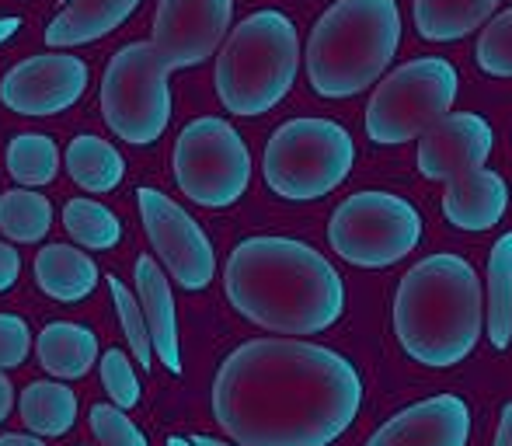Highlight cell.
Returning a JSON list of instances; mask_svg holds the SVG:
<instances>
[{
    "label": "cell",
    "instance_id": "d6986e66",
    "mask_svg": "<svg viewBox=\"0 0 512 446\" xmlns=\"http://www.w3.org/2000/svg\"><path fill=\"white\" fill-rule=\"evenodd\" d=\"M35 283L46 297L60 300V304H77V300L91 297L98 286L102 272H98L95 258L88 251L74 248V244H46L35 255Z\"/></svg>",
    "mask_w": 512,
    "mask_h": 446
},
{
    "label": "cell",
    "instance_id": "ffe728a7",
    "mask_svg": "<svg viewBox=\"0 0 512 446\" xmlns=\"http://www.w3.org/2000/svg\"><path fill=\"white\" fill-rule=\"evenodd\" d=\"M42 370L56 380H81L98 363V335L74 321H53L35 338Z\"/></svg>",
    "mask_w": 512,
    "mask_h": 446
},
{
    "label": "cell",
    "instance_id": "44dd1931",
    "mask_svg": "<svg viewBox=\"0 0 512 446\" xmlns=\"http://www.w3.org/2000/svg\"><path fill=\"white\" fill-rule=\"evenodd\" d=\"M502 0H415V28L425 42H457L474 35Z\"/></svg>",
    "mask_w": 512,
    "mask_h": 446
},
{
    "label": "cell",
    "instance_id": "74e56055",
    "mask_svg": "<svg viewBox=\"0 0 512 446\" xmlns=\"http://www.w3.org/2000/svg\"><path fill=\"white\" fill-rule=\"evenodd\" d=\"M192 446H230V443H223V440H213V436L196 433V436H192ZM234 446H237V443H234Z\"/></svg>",
    "mask_w": 512,
    "mask_h": 446
},
{
    "label": "cell",
    "instance_id": "ba28073f",
    "mask_svg": "<svg viewBox=\"0 0 512 446\" xmlns=\"http://www.w3.org/2000/svg\"><path fill=\"white\" fill-rule=\"evenodd\" d=\"M328 241L331 251L356 269H391L422 241V213L394 192H352L331 213Z\"/></svg>",
    "mask_w": 512,
    "mask_h": 446
},
{
    "label": "cell",
    "instance_id": "60d3db41",
    "mask_svg": "<svg viewBox=\"0 0 512 446\" xmlns=\"http://www.w3.org/2000/svg\"><path fill=\"white\" fill-rule=\"evenodd\" d=\"M98 446H102V443H98Z\"/></svg>",
    "mask_w": 512,
    "mask_h": 446
},
{
    "label": "cell",
    "instance_id": "d6a6232c",
    "mask_svg": "<svg viewBox=\"0 0 512 446\" xmlns=\"http://www.w3.org/2000/svg\"><path fill=\"white\" fill-rule=\"evenodd\" d=\"M18 272H21V255L11 248V244L0 241V293L11 290L18 283Z\"/></svg>",
    "mask_w": 512,
    "mask_h": 446
},
{
    "label": "cell",
    "instance_id": "4dcf8cb0",
    "mask_svg": "<svg viewBox=\"0 0 512 446\" xmlns=\"http://www.w3.org/2000/svg\"><path fill=\"white\" fill-rule=\"evenodd\" d=\"M91 433L102 446H147V436L136 429L133 419H126V412L115 405H91L88 412Z\"/></svg>",
    "mask_w": 512,
    "mask_h": 446
},
{
    "label": "cell",
    "instance_id": "f1b7e54d",
    "mask_svg": "<svg viewBox=\"0 0 512 446\" xmlns=\"http://www.w3.org/2000/svg\"><path fill=\"white\" fill-rule=\"evenodd\" d=\"M105 283H108V293H112L119 325H122V332H126V342H129V349H133V359L143 366V373H147L150 359H154V345H150V332H147V321H143L140 304H136V297L126 290V283H122V279L108 276Z\"/></svg>",
    "mask_w": 512,
    "mask_h": 446
},
{
    "label": "cell",
    "instance_id": "9c48e42d",
    "mask_svg": "<svg viewBox=\"0 0 512 446\" xmlns=\"http://www.w3.org/2000/svg\"><path fill=\"white\" fill-rule=\"evenodd\" d=\"M164 60L150 42H129L112 56L102 77V115L115 136L150 147L171 122V88Z\"/></svg>",
    "mask_w": 512,
    "mask_h": 446
},
{
    "label": "cell",
    "instance_id": "4316f807",
    "mask_svg": "<svg viewBox=\"0 0 512 446\" xmlns=\"http://www.w3.org/2000/svg\"><path fill=\"white\" fill-rule=\"evenodd\" d=\"M63 227L81 248L88 251H108L119 244L122 223L108 206L95 203V199H70L63 206Z\"/></svg>",
    "mask_w": 512,
    "mask_h": 446
},
{
    "label": "cell",
    "instance_id": "8d00e7d4",
    "mask_svg": "<svg viewBox=\"0 0 512 446\" xmlns=\"http://www.w3.org/2000/svg\"><path fill=\"white\" fill-rule=\"evenodd\" d=\"M18 28H21V18H0V46H4L7 39H14Z\"/></svg>",
    "mask_w": 512,
    "mask_h": 446
},
{
    "label": "cell",
    "instance_id": "83f0119b",
    "mask_svg": "<svg viewBox=\"0 0 512 446\" xmlns=\"http://www.w3.org/2000/svg\"><path fill=\"white\" fill-rule=\"evenodd\" d=\"M474 60L488 77H512V7L492 14L481 25Z\"/></svg>",
    "mask_w": 512,
    "mask_h": 446
},
{
    "label": "cell",
    "instance_id": "cb8c5ba5",
    "mask_svg": "<svg viewBox=\"0 0 512 446\" xmlns=\"http://www.w3.org/2000/svg\"><path fill=\"white\" fill-rule=\"evenodd\" d=\"M63 161H67V175L84 192H95V196L112 192L122 182V175H126V161H122L119 150L108 140H102V136H91V133L74 136Z\"/></svg>",
    "mask_w": 512,
    "mask_h": 446
},
{
    "label": "cell",
    "instance_id": "d590c367",
    "mask_svg": "<svg viewBox=\"0 0 512 446\" xmlns=\"http://www.w3.org/2000/svg\"><path fill=\"white\" fill-rule=\"evenodd\" d=\"M0 446H46L39 436H25V433H4L0 436Z\"/></svg>",
    "mask_w": 512,
    "mask_h": 446
},
{
    "label": "cell",
    "instance_id": "6da1fadb",
    "mask_svg": "<svg viewBox=\"0 0 512 446\" xmlns=\"http://www.w3.org/2000/svg\"><path fill=\"white\" fill-rule=\"evenodd\" d=\"M359 408L356 363L300 338H251L213 377V419L237 446H331Z\"/></svg>",
    "mask_w": 512,
    "mask_h": 446
},
{
    "label": "cell",
    "instance_id": "f35d334b",
    "mask_svg": "<svg viewBox=\"0 0 512 446\" xmlns=\"http://www.w3.org/2000/svg\"><path fill=\"white\" fill-rule=\"evenodd\" d=\"M168 446H192V440H182V436H171Z\"/></svg>",
    "mask_w": 512,
    "mask_h": 446
},
{
    "label": "cell",
    "instance_id": "7402d4cb",
    "mask_svg": "<svg viewBox=\"0 0 512 446\" xmlns=\"http://www.w3.org/2000/svg\"><path fill=\"white\" fill-rule=\"evenodd\" d=\"M485 290V332L492 349L506 352L512 345V230L495 241L488 255Z\"/></svg>",
    "mask_w": 512,
    "mask_h": 446
},
{
    "label": "cell",
    "instance_id": "836d02e7",
    "mask_svg": "<svg viewBox=\"0 0 512 446\" xmlns=\"http://www.w3.org/2000/svg\"><path fill=\"white\" fill-rule=\"evenodd\" d=\"M11 408H14V387H11V380H7V373L0 370V422L11 415Z\"/></svg>",
    "mask_w": 512,
    "mask_h": 446
},
{
    "label": "cell",
    "instance_id": "ab89813d",
    "mask_svg": "<svg viewBox=\"0 0 512 446\" xmlns=\"http://www.w3.org/2000/svg\"><path fill=\"white\" fill-rule=\"evenodd\" d=\"M63 4H70V0H63Z\"/></svg>",
    "mask_w": 512,
    "mask_h": 446
},
{
    "label": "cell",
    "instance_id": "484cf974",
    "mask_svg": "<svg viewBox=\"0 0 512 446\" xmlns=\"http://www.w3.org/2000/svg\"><path fill=\"white\" fill-rule=\"evenodd\" d=\"M7 175L25 189L49 185L60 175V150L46 133H18L7 143Z\"/></svg>",
    "mask_w": 512,
    "mask_h": 446
},
{
    "label": "cell",
    "instance_id": "e0dca14e",
    "mask_svg": "<svg viewBox=\"0 0 512 446\" xmlns=\"http://www.w3.org/2000/svg\"><path fill=\"white\" fill-rule=\"evenodd\" d=\"M136 304L147 321L150 345L154 356L168 366L171 373H182V352H178V318H175V297H171L168 272L157 265V258L140 255L136 258Z\"/></svg>",
    "mask_w": 512,
    "mask_h": 446
},
{
    "label": "cell",
    "instance_id": "d4e9b609",
    "mask_svg": "<svg viewBox=\"0 0 512 446\" xmlns=\"http://www.w3.org/2000/svg\"><path fill=\"white\" fill-rule=\"evenodd\" d=\"M53 227V203L35 189L0 192V230L7 241L35 244Z\"/></svg>",
    "mask_w": 512,
    "mask_h": 446
},
{
    "label": "cell",
    "instance_id": "7a4b0ae2",
    "mask_svg": "<svg viewBox=\"0 0 512 446\" xmlns=\"http://www.w3.org/2000/svg\"><path fill=\"white\" fill-rule=\"evenodd\" d=\"M223 290L241 318L272 335H321L345 314L338 269L297 237H244L227 258Z\"/></svg>",
    "mask_w": 512,
    "mask_h": 446
},
{
    "label": "cell",
    "instance_id": "1f68e13d",
    "mask_svg": "<svg viewBox=\"0 0 512 446\" xmlns=\"http://www.w3.org/2000/svg\"><path fill=\"white\" fill-rule=\"evenodd\" d=\"M32 352V332L18 314H0V370H18Z\"/></svg>",
    "mask_w": 512,
    "mask_h": 446
},
{
    "label": "cell",
    "instance_id": "8992f818",
    "mask_svg": "<svg viewBox=\"0 0 512 446\" xmlns=\"http://www.w3.org/2000/svg\"><path fill=\"white\" fill-rule=\"evenodd\" d=\"M356 168L352 133L335 119H290L269 136L262 157L265 185L286 203H314L345 182Z\"/></svg>",
    "mask_w": 512,
    "mask_h": 446
},
{
    "label": "cell",
    "instance_id": "5bb4252c",
    "mask_svg": "<svg viewBox=\"0 0 512 446\" xmlns=\"http://www.w3.org/2000/svg\"><path fill=\"white\" fill-rule=\"evenodd\" d=\"M495 147V129L478 112H446L418 136V171L432 182L485 168Z\"/></svg>",
    "mask_w": 512,
    "mask_h": 446
},
{
    "label": "cell",
    "instance_id": "f546056e",
    "mask_svg": "<svg viewBox=\"0 0 512 446\" xmlns=\"http://www.w3.org/2000/svg\"><path fill=\"white\" fill-rule=\"evenodd\" d=\"M102 387L112 398V405L122 412L140 405V380H136L133 363L122 349H108L102 356Z\"/></svg>",
    "mask_w": 512,
    "mask_h": 446
},
{
    "label": "cell",
    "instance_id": "2e32d148",
    "mask_svg": "<svg viewBox=\"0 0 512 446\" xmlns=\"http://www.w3.org/2000/svg\"><path fill=\"white\" fill-rule=\"evenodd\" d=\"M506 210H509V185L499 171L471 168L446 178L443 217L457 230H467V234L492 230L495 223H502Z\"/></svg>",
    "mask_w": 512,
    "mask_h": 446
},
{
    "label": "cell",
    "instance_id": "52a82bcc",
    "mask_svg": "<svg viewBox=\"0 0 512 446\" xmlns=\"http://www.w3.org/2000/svg\"><path fill=\"white\" fill-rule=\"evenodd\" d=\"M460 74L443 56H418L377 84L366 105V136L377 147H401L418 140L446 112H453Z\"/></svg>",
    "mask_w": 512,
    "mask_h": 446
},
{
    "label": "cell",
    "instance_id": "3957f363",
    "mask_svg": "<svg viewBox=\"0 0 512 446\" xmlns=\"http://www.w3.org/2000/svg\"><path fill=\"white\" fill-rule=\"evenodd\" d=\"M485 332V290L467 258L439 251L411 265L394 293V335L429 370L464 363Z\"/></svg>",
    "mask_w": 512,
    "mask_h": 446
},
{
    "label": "cell",
    "instance_id": "5b68a950",
    "mask_svg": "<svg viewBox=\"0 0 512 446\" xmlns=\"http://www.w3.org/2000/svg\"><path fill=\"white\" fill-rule=\"evenodd\" d=\"M304 63L297 25L276 7L255 11L230 28L216 56V98L230 115L255 119L293 91Z\"/></svg>",
    "mask_w": 512,
    "mask_h": 446
},
{
    "label": "cell",
    "instance_id": "277c9868",
    "mask_svg": "<svg viewBox=\"0 0 512 446\" xmlns=\"http://www.w3.org/2000/svg\"><path fill=\"white\" fill-rule=\"evenodd\" d=\"M398 0H335L310 28L304 49L307 81L321 98H356L370 91L401 49Z\"/></svg>",
    "mask_w": 512,
    "mask_h": 446
},
{
    "label": "cell",
    "instance_id": "30bf717a",
    "mask_svg": "<svg viewBox=\"0 0 512 446\" xmlns=\"http://www.w3.org/2000/svg\"><path fill=\"white\" fill-rule=\"evenodd\" d=\"M175 182L185 199L227 210L251 185V150L227 119H192L175 140Z\"/></svg>",
    "mask_w": 512,
    "mask_h": 446
},
{
    "label": "cell",
    "instance_id": "7c38bea8",
    "mask_svg": "<svg viewBox=\"0 0 512 446\" xmlns=\"http://www.w3.org/2000/svg\"><path fill=\"white\" fill-rule=\"evenodd\" d=\"M234 21V0H157L150 46L168 70L206 63L223 46Z\"/></svg>",
    "mask_w": 512,
    "mask_h": 446
},
{
    "label": "cell",
    "instance_id": "603a6c76",
    "mask_svg": "<svg viewBox=\"0 0 512 446\" xmlns=\"http://www.w3.org/2000/svg\"><path fill=\"white\" fill-rule=\"evenodd\" d=\"M18 412L32 436H63L77 422V394L60 380H32L21 391Z\"/></svg>",
    "mask_w": 512,
    "mask_h": 446
},
{
    "label": "cell",
    "instance_id": "9a60e30c",
    "mask_svg": "<svg viewBox=\"0 0 512 446\" xmlns=\"http://www.w3.org/2000/svg\"><path fill=\"white\" fill-rule=\"evenodd\" d=\"M471 408L457 394H436L387 419L366 446H467Z\"/></svg>",
    "mask_w": 512,
    "mask_h": 446
},
{
    "label": "cell",
    "instance_id": "4fadbf2b",
    "mask_svg": "<svg viewBox=\"0 0 512 446\" xmlns=\"http://www.w3.org/2000/svg\"><path fill=\"white\" fill-rule=\"evenodd\" d=\"M91 70L81 56L70 53H42L14 63L0 81V102L4 109L46 119V115L67 112L88 91Z\"/></svg>",
    "mask_w": 512,
    "mask_h": 446
},
{
    "label": "cell",
    "instance_id": "8fae6325",
    "mask_svg": "<svg viewBox=\"0 0 512 446\" xmlns=\"http://www.w3.org/2000/svg\"><path fill=\"white\" fill-rule=\"evenodd\" d=\"M136 203H140L143 230L161 258L164 272L182 290H206L216 276V251L206 230L161 189H136Z\"/></svg>",
    "mask_w": 512,
    "mask_h": 446
},
{
    "label": "cell",
    "instance_id": "ac0fdd59",
    "mask_svg": "<svg viewBox=\"0 0 512 446\" xmlns=\"http://www.w3.org/2000/svg\"><path fill=\"white\" fill-rule=\"evenodd\" d=\"M143 0H70L63 11L49 21L46 46L49 49H74L88 42L105 39L108 32L133 18V11Z\"/></svg>",
    "mask_w": 512,
    "mask_h": 446
},
{
    "label": "cell",
    "instance_id": "e575fe53",
    "mask_svg": "<svg viewBox=\"0 0 512 446\" xmlns=\"http://www.w3.org/2000/svg\"><path fill=\"white\" fill-rule=\"evenodd\" d=\"M495 446H512V401L502 408V419H499V436H495Z\"/></svg>",
    "mask_w": 512,
    "mask_h": 446
}]
</instances>
